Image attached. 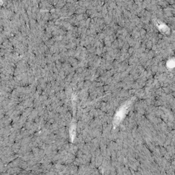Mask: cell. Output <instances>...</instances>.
<instances>
[{
  "label": "cell",
  "mask_w": 175,
  "mask_h": 175,
  "mask_svg": "<svg viewBox=\"0 0 175 175\" xmlns=\"http://www.w3.org/2000/svg\"><path fill=\"white\" fill-rule=\"evenodd\" d=\"M128 106L127 104H125V106H123V107L121 109H120V110L118 111V112L116 114L115 118H114V122L116 123L118 121V122H120V120L122 119L123 116H124V114L125 113V110L127 109Z\"/></svg>",
  "instance_id": "6da1fadb"
}]
</instances>
